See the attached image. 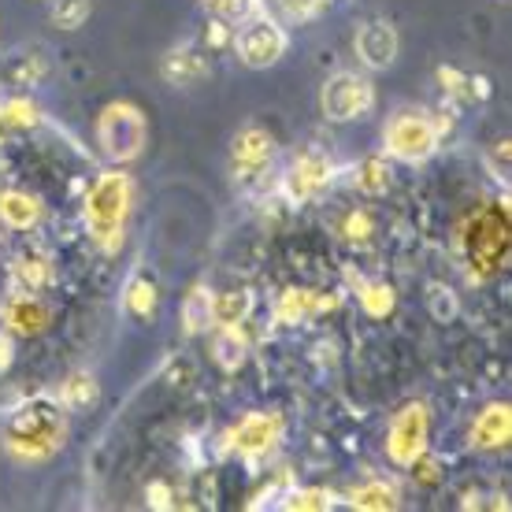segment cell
Returning a JSON list of instances; mask_svg holds the SVG:
<instances>
[{
  "mask_svg": "<svg viewBox=\"0 0 512 512\" xmlns=\"http://www.w3.org/2000/svg\"><path fill=\"white\" fill-rule=\"evenodd\" d=\"M67 438V409L52 397H34L8 416L4 423V449L15 461H49Z\"/></svg>",
  "mask_w": 512,
  "mask_h": 512,
  "instance_id": "1",
  "label": "cell"
},
{
  "mask_svg": "<svg viewBox=\"0 0 512 512\" xmlns=\"http://www.w3.org/2000/svg\"><path fill=\"white\" fill-rule=\"evenodd\" d=\"M134 205V182L127 171H104L86 193V231L104 253H116L127 234V216Z\"/></svg>",
  "mask_w": 512,
  "mask_h": 512,
  "instance_id": "2",
  "label": "cell"
},
{
  "mask_svg": "<svg viewBox=\"0 0 512 512\" xmlns=\"http://www.w3.org/2000/svg\"><path fill=\"white\" fill-rule=\"evenodd\" d=\"M509 208L490 205L483 212H475L468 231H464V253L472 264L475 279H494L498 271H505L509 264Z\"/></svg>",
  "mask_w": 512,
  "mask_h": 512,
  "instance_id": "3",
  "label": "cell"
},
{
  "mask_svg": "<svg viewBox=\"0 0 512 512\" xmlns=\"http://www.w3.org/2000/svg\"><path fill=\"white\" fill-rule=\"evenodd\" d=\"M145 141H149V123H145L138 104H104L101 116H97V145L112 164H134L145 153Z\"/></svg>",
  "mask_w": 512,
  "mask_h": 512,
  "instance_id": "4",
  "label": "cell"
},
{
  "mask_svg": "<svg viewBox=\"0 0 512 512\" xmlns=\"http://www.w3.org/2000/svg\"><path fill=\"white\" fill-rule=\"evenodd\" d=\"M383 145L394 160L405 164H423L438 149V123L423 108H401L390 116L383 130Z\"/></svg>",
  "mask_w": 512,
  "mask_h": 512,
  "instance_id": "5",
  "label": "cell"
},
{
  "mask_svg": "<svg viewBox=\"0 0 512 512\" xmlns=\"http://www.w3.org/2000/svg\"><path fill=\"white\" fill-rule=\"evenodd\" d=\"M275 134L264 127H242L231 141V179L242 190L264 186V179L275 167Z\"/></svg>",
  "mask_w": 512,
  "mask_h": 512,
  "instance_id": "6",
  "label": "cell"
},
{
  "mask_svg": "<svg viewBox=\"0 0 512 512\" xmlns=\"http://www.w3.org/2000/svg\"><path fill=\"white\" fill-rule=\"evenodd\" d=\"M375 108V86L364 75L353 71H338L323 82L320 90V112L331 123H349V119H364Z\"/></svg>",
  "mask_w": 512,
  "mask_h": 512,
  "instance_id": "7",
  "label": "cell"
},
{
  "mask_svg": "<svg viewBox=\"0 0 512 512\" xmlns=\"http://www.w3.org/2000/svg\"><path fill=\"white\" fill-rule=\"evenodd\" d=\"M427 431H431V412L423 401H412L397 412L390 423V435H386V453L397 468H409L423 449H427Z\"/></svg>",
  "mask_w": 512,
  "mask_h": 512,
  "instance_id": "8",
  "label": "cell"
},
{
  "mask_svg": "<svg viewBox=\"0 0 512 512\" xmlns=\"http://www.w3.org/2000/svg\"><path fill=\"white\" fill-rule=\"evenodd\" d=\"M286 56V34L279 23H271L264 15H253L249 23H242L238 30V60L253 71L275 67Z\"/></svg>",
  "mask_w": 512,
  "mask_h": 512,
  "instance_id": "9",
  "label": "cell"
},
{
  "mask_svg": "<svg viewBox=\"0 0 512 512\" xmlns=\"http://www.w3.org/2000/svg\"><path fill=\"white\" fill-rule=\"evenodd\" d=\"M282 438V416L279 412H249L238 420V427L231 431V446L242 457H264L275 449V442Z\"/></svg>",
  "mask_w": 512,
  "mask_h": 512,
  "instance_id": "10",
  "label": "cell"
},
{
  "mask_svg": "<svg viewBox=\"0 0 512 512\" xmlns=\"http://www.w3.org/2000/svg\"><path fill=\"white\" fill-rule=\"evenodd\" d=\"M334 175V164L327 153H316V149H305V153L297 156L294 167H290V175H286V193H290V201H312L316 193L331 182Z\"/></svg>",
  "mask_w": 512,
  "mask_h": 512,
  "instance_id": "11",
  "label": "cell"
},
{
  "mask_svg": "<svg viewBox=\"0 0 512 512\" xmlns=\"http://www.w3.org/2000/svg\"><path fill=\"white\" fill-rule=\"evenodd\" d=\"M397 30L394 23H386V19H368V23H360L357 30V56L364 67H372V71H386V67H394L397 60Z\"/></svg>",
  "mask_w": 512,
  "mask_h": 512,
  "instance_id": "12",
  "label": "cell"
},
{
  "mask_svg": "<svg viewBox=\"0 0 512 512\" xmlns=\"http://www.w3.org/2000/svg\"><path fill=\"white\" fill-rule=\"evenodd\" d=\"M468 442L472 449H505L512 442V405L509 401H494L487 409L475 416L472 431H468Z\"/></svg>",
  "mask_w": 512,
  "mask_h": 512,
  "instance_id": "13",
  "label": "cell"
},
{
  "mask_svg": "<svg viewBox=\"0 0 512 512\" xmlns=\"http://www.w3.org/2000/svg\"><path fill=\"white\" fill-rule=\"evenodd\" d=\"M4 323H8V331L12 334L34 338V334H41L52 323V312L38 294L15 290V294L8 297V305H4Z\"/></svg>",
  "mask_w": 512,
  "mask_h": 512,
  "instance_id": "14",
  "label": "cell"
},
{
  "mask_svg": "<svg viewBox=\"0 0 512 512\" xmlns=\"http://www.w3.org/2000/svg\"><path fill=\"white\" fill-rule=\"evenodd\" d=\"M160 75H164L167 86H197L201 78H208V60L201 49H193V45H179V49H171L164 56V64H160Z\"/></svg>",
  "mask_w": 512,
  "mask_h": 512,
  "instance_id": "15",
  "label": "cell"
},
{
  "mask_svg": "<svg viewBox=\"0 0 512 512\" xmlns=\"http://www.w3.org/2000/svg\"><path fill=\"white\" fill-rule=\"evenodd\" d=\"M338 305V297H323L316 290H305V286H290L279 294V305H275V320L279 323H305L312 316H320L327 308Z\"/></svg>",
  "mask_w": 512,
  "mask_h": 512,
  "instance_id": "16",
  "label": "cell"
},
{
  "mask_svg": "<svg viewBox=\"0 0 512 512\" xmlns=\"http://www.w3.org/2000/svg\"><path fill=\"white\" fill-rule=\"evenodd\" d=\"M49 75V60H45V49L41 45H26V49H15L4 67H0V78L8 86H38L41 78Z\"/></svg>",
  "mask_w": 512,
  "mask_h": 512,
  "instance_id": "17",
  "label": "cell"
},
{
  "mask_svg": "<svg viewBox=\"0 0 512 512\" xmlns=\"http://www.w3.org/2000/svg\"><path fill=\"white\" fill-rule=\"evenodd\" d=\"M123 308H127L134 320L149 323L156 316V308H160V286H156V275L153 271H134L127 282V294H123Z\"/></svg>",
  "mask_w": 512,
  "mask_h": 512,
  "instance_id": "18",
  "label": "cell"
},
{
  "mask_svg": "<svg viewBox=\"0 0 512 512\" xmlns=\"http://www.w3.org/2000/svg\"><path fill=\"white\" fill-rule=\"evenodd\" d=\"M41 219V201L26 190H0V223L12 231H30Z\"/></svg>",
  "mask_w": 512,
  "mask_h": 512,
  "instance_id": "19",
  "label": "cell"
},
{
  "mask_svg": "<svg viewBox=\"0 0 512 512\" xmlns=\"http://www.w3.org/2000/svg\"><path fill=\"white\" fill-rule=\"evenodd\" d=\"M349 505L360 512H394L401 505V494L394 490V483H383V479H368L360 487L349 490Z\"/></svg>",
  "mask_w": 512,
  "mask_h": 512,
  "instance_id": "20",
  "label": "cell"
},
{
  "mask_svg": "<svg viewBox=\"0 0 512 512\" xmlns=\"http://www.w3.org/2000/svg\"><path fill=\"white\" fill-rule=\"evenodd\" d=\"M12 279H15V290H30V294H38L52 282V264L45 253H23L19 260L12 264Z\"/></svg>",
  "mask_w": 512,
  "mask_h": 512,
  "instance_id": "21",
  "label": "cell"
},
{
  "mask_svg": "<svg viewBox=\"0 0 512 512\" xmlns=\"http://www.w3.org/2000/svg\"><path fill=\"white\" fill-rule=\"evenodd\" d=\"M253 312V294L249 290H227V294H212V323L216 327H238L249 320Z\"/></svg>",
  "mask_w": 512,
  "mask_h": 512,
  "instance_id": "22",
  "label": "cell"
},
{
  "mask_svg": "<svg viewBox=\"0 0 512 512\" xmlns=\"http://www.w3.org/2000/svg\"><path fill=\"white\" fill-rule=\"evenodd\" d=\"M97 397H101V390H97V379H93L90 372H71L64 383H60V405H64L67 412L93 409Z\"/></svg>",
  "mask_w": 512,
  "mask_h": 512,
  "instance_id": "23",
  "label": "cell"
},
{
  "mask_svg": "<svg viewBox=\"0 0 512 512\" xmlns=\"http://www.w3.org/2000/svg\"><path fill=\"white\" fill-rule=\"evenodd\" d=\"M41 123V108L26 97H12L0 104V134H23Z\"/></svg>",
  "mask_w": 512,
  "mask_h": 512,
  "instance_id": "24",
  "label": "cell"
},
{
  "mask_svg": "<svg viewBox=\"0 0 512 512\" xmlns=\"http://www.w3.org/2000/svg\"><path fill=\"white\" fill-rule=\"evenodd\" d=\"M182 327H186V334H201L212 327V290L193 286L186 294V301H182Z\"/></svg>",
  "mask_w": 512,
  "mask_h": 512,
  "instance_id": "25",
  "label": "cell"
},
{
  "mask_svg": "<svg viewBox=\"0 0 512 512\" xmlns=\"http://www.w3.org/2000/svg\"><path fill=\"white\" fill-rule=\"evenodd\" d=\"M390 164H386L383 156H364L353 171V182H357L360 193H368V197H379V193L390 190Z\"/></svg>",
  "mask_w": 512,
  "mask_h": 512,
  "instance_id": "26",
  "label": "cell"
},
{
  "mask_svg": "<svg viewBox=\"0 0 512 512\" xmlns=\"http://www.w3.org/2000/svg\"><path fill=\"white\" fill-rule=\"evenodd\" d=\"M212 353H216V360L227 372H231V368H242L245 353H249L242 323H238V327H219V338H216V346H212Z\"/></svg>",
  "mask_w": 512,
  "mask_h": 512,
  "instance_id": "27",
  "label": "cell"
},
{
  "mask_svg": "<svg viewBox=\"0 0 512 512\" xmlns=\"http://www.w3.org/2000/svg\"><path fill=\"white\" fill-rule=\"evenodd\" d=\"M360 305H364L368 316L383 320V316H390L397 305L394 286H390V282H364V286H360Z\"/></svg>",
  "mask_w": 512,
  "mask_h": 512,
  "instance_id": "28",
  "label": "cell"
},
{
  "mask_svg": "<svg viewBox=\"0 0 512 512\" xmlns=\"http://www.w3.org/2000/svg\"><path fill=\"white\" fill-rule=\"evenodd\" d=\"M90 12H93V0H56V4H52V26L78 30V26H86Z\"/></svg>",
  "mask_w": 512,
  "mask_h": 512,
  "instance_id": "29",
  "label": "cell"
},
{
  "mask_svg": "<svg viewBox=\"0 0 512 512\" xmlns=\"http://www.w3.org/2000/svg\"><path fill=\"white\" fill-rule=\"evenodd\" d=\"M331 505H334V498L320 487L290 490V494H286V509L290 512H323V509H331Z\"/></svg>",
  "mask_w": 512,
  "mask_h": 512,
  "instance_id": "30",
  "label": "cell"
},
{
  "mask_svg": "<svg viewBox=\"0 0 512 512\" xmlns=\"http://www.w3.org/2000/svg\"><path fill=\"white\" fill-rule=\"evenodd\" d=\"M212 8L223 23H249L260 4L256 0H212Z\"/></svg>",
  "mask_w": 512,
  "mask_h": 512,
  "instance_id": "31",
  "label": "cell"
},
{
  "mask_svg": "<svg viewBox=\"0 0 512 512\" xmlns=\"http://www.w3.org/2000/svg\"><path fill=\"white\" fill-rule=\"evenodd\" d=\"M375 234V223H372V216H368V212H349L346 219H342V238H346V242H368V238H372Z\"/></svg>",
  "mask_w": 512,
  "mask_h": 512,
  "instance_id": "32",
  "label": "cell"
},
{
  "mask_svg": "<svg viewBox=\"0 0 512 512\" xmlns=\"http://www.w3.org/2000/svg\"><path fill=\"white\" fill-rule=\"evenodd\" d=\"M438 82L449 97H461V101H472V78L461 75L457 67H438Z\"/></svg>",
  "mask_w": 512,
  "mask_h": 512,
  "instance_id": "33",
  "label": "cell"
},
{
  "mask_svg": "<svg viewBox=\"0 0 512 512\" xmlns=\"http://www.w3.org/2000/svg\"><path fill=\"white\" fill-rule=\"evenodd\" d=\"M427 305H431V316L442 323H449L457 316V297L449 286H431V297H427Z\"/></svg>",
  "mask_w": 512,
  "mask_h": 512,
  "instance_id": "34",
  "label": "cell"
},
{
  "mask_svg": "<svg viewBox=\"0 0 512 512\" xmlns=\"http://www.w3.org/2000/svg\"><path fill=\"white\" fill-rule=\"evenodd\" d=\"M412 468V475H416V479H420L423 487H435L438 479H442V472H438V468H442V464H438V457H431V453H427V449H423L420 457H416V461L409 464Z\"/></svg>",
  "mask_w": 512,
  "mask_h": 512,
  "instance_id": "35",
  "label": "cell"
},
{
  "mask_svg": "<svg viewBox=\"0 0 512 512\" xmlns=\"http://www.w3.org/2000/svg\"><path fill=\"white\" fill-rule=\"evenodd\" d=\"M205 41H208V49H223L227 41H231V23H223V19H212L205 30Z\"/></svg>",
  "mask_w": 512,
  "mask_h": 512,
  "instance_id": "36",
  "label": "cell"
},
{
  "mask_svg": "<svg viewBox=\"0 0 512 512\" xmlns=\"http://www.w3.org/2000/svg\"><path fill=\"white\" fill-rule=\"evenodd\" d=\"M15 360V342H12V331H0V372H8Z\"/></svg>",
  "mask_w": 512,
  "mask_h": 512,
  "instance_id": "37",
  "label": "cell"
},
{
  "mask_svg": "<svg viewBox=\"0 0 512 512\" xmlns=\"http://www.w3.org/2000/svg\"><path fill=\"white\" fill-rule=\"evenodd\" d=\"M149 498H153V509H167V505H171V501H167V487H164V483L149 487Z\"/></svg>",
  "mask_w": 512,
  "mask_h": 512,
  "instance_id": "38",
  "label": "cell"
},
{
  "mask_svg": "<svg viewBox=\"0 0 512 512\" xmlns=\"http://www.w3.org/2000/svg\"><path fill=\"white\" fill-rule=\"evenodd\" d=\"M205 4H212V0H205Z\"/></svg>",
  "mask_w": 512,
  "mask_h": 512,
  "instance_id": "39",
  "label": "cell"
}]
</instances>
